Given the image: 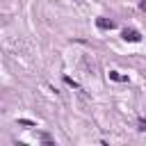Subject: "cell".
<instances>
[{
	"mask_svg": "<svg viewBox=\"0 0 146 146\" xmlns=\"http://www.w3.org/2000/svg\"><path fill=\"white\" fill-rule=\"evenodd\" d=\"M123 39H125V41L137 43V41H141V34H139L137 30H128V27H125V30H123Z\"/></svg>",
	"mask_w": 146,
	"mask_h": 146,
	"instance_id": "6da1fadb",
	"label": "cell"
},
{
	"mask_svg": "<svg viewBox=\"0 0 146 146\" xmlns=\"http://www.w3.org/2000/svg\"><path fill=\"white\" fill-rule=\"evenodd\" d=\"M96 25H98V27H103V30H112V27H114V23H112V21H105V18H98V21H96Z\"/></svg>",
	"mask_w": 146,
	"mask_h": 146,
	"instance_id": "7a4b0ae2",
	"label": "cell"
},
{
	"mask_svg": "<svg viewBox=\"0 0 146 146\" xmlns=\"http://www.w3.org/2000/svg\"><path fill=\"white\" fill-rule=\"evenodd\" d=\"M110 78H112V80H116V82H125V80H128L125 75H119L116 71H110Z\"/></svg>",
	"mask_w": 146,
	"mask_h": 146,
	"instance_id": "3957f363",
	"label": "cell"
},
{
	"mask_svg": "<svg viewBox=\"0 0 146 146\" xmlns=\"http://www.w3.org/2000/svg\"><path fill=\"white\" fill-rule=\"evenodd\" d=\"M64 82H66L68 87H73V89H80V84H78V82H75L73 78H64Z\"/></svg>",
	"mask_w": 146,
	"mask_h": 146,
	"instance_id": "277c9868",
	"label": "cell"
},
{
	"mask_svg": "<svg viewBox=\"0 0 146 146\" xmlns=\"http://www.w3.org/2000/svg\"><path fill=\"white\" fill-rule=\"evenodd\" d=\"M21 125H34V121H27V119H18Z\"/></svg>",
	"mask_w": 146,
	"mask_h": 146,
	"instance_id": "5b68a950",
	"label": "cell"
},
{
	"mask_svg": "<svg viewBox=\"0 0 146 146\" xmlns=\"http://www.w3.org/2000/svg\"><path fill=\"white\" fill-rule=\"evenodd\" d=\"M139 130H144V132H146V119H139Z\"/></svg>",
	"mask_w": 146,
	"mask_h": 146,
	"instance_id": "8992f818",
	"label": "cell"
},
{
	"mask_svg": "<svg viewBox=\"0 0 146 146\" xmlns=\"http://www.w3.org/2000/svg\"><path fill=\"white\" fill-rule=\"evenodd\" d=\"M139 7H141V9H146V0H141V5H139Z\"/></svg>",
	"mask_w": 146,
	"mask_h": 146,
	"instance_id": "52a82bcc",
	"label": "cell"
}]
</instances>
